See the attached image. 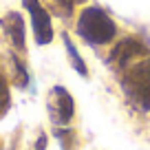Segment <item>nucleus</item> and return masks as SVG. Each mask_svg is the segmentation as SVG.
<instances>
[{
	"label": "nucleus",
	"mask_w": 150,
	"mask_h": 150,
	"mask_svg": "<svg viewBox=\"0 0 150 150\" xmlns=\"http://www.w3.org/2000/svg\"><path fill=\"white\" fill-rule=\"evenodd\" d=\"M77 33L88 44H108L117 33V27L106 11L97 7H88L77 18Z\"/></svg>",
	"instance_id": "f257e3e1"
},
{
	"label": "nucleus",
	"mask_w": 150,
	"mask_h": 150,
	"mask_svg": "<svg viewBox=\"0 0 150 150\" xmlns=\"http://www.w3.org/2000/svg\"><path fill=\"white\" fill-rule=\"evenodd\" d=\"M124 91L141 110H150V57L132 64L126 71Z\"/></svg>",
	"instance_id": "f03ea898"
},
{
	"label": "nucleus",
	"mask_w": 150,
	"mask_h": 150,
	"mask_svg": "<svg viewBox=\"0 0 150 150\" xmlns=\"http://www.w3.org/2000/svg\"><path fill=\"white\" fill-rule=\"evenodd\" d=\"M27 7L29 16H31L33 33H35L38 44H49L53 40V27H51V16L49 11L40 5V0H22Z\"/></svg>",
	"instance_id": "7ed1b4c3"
},
{
	"label": "nucleus",
	"mask_w": 150,
	"mask_h": 150,
	"mask_svg": "<svg viewBox=\"0 0 150 150\" xmlns=\"http://www.w3.org/2000/svg\"><path fill=\"white\" fill-rule=\"evenodd\" d=\"M49 106H51V112H53V117H55V122H60V124L71 122L75 106H73V97L69 95L66 88L55 86L51 91V95H49Z\"/></svg>",
	"instance_id": "20e7f679"
},
{
	"label": "nucleus",
	"mask_w": 150,
	"mask_h": 150,
	"mask_svg": "<svg viewBox=\"0 0 150 150\" xmlns=\"http://www.w3.org/2000/svg\"><path fill=\"white\" fill-rule=\"evenodd\" d=\"M141 53H146L144 44L137 42V40H132V38H126V40H122L117 47L112 49V53H110V64L128 66L137 55H141Z\"/></svg>",
	"instance_id": "39448f33"
},
{
	"label": "nucleus",
	"mask_w": 150,
	"mask_h": 150,
	"mask_svg": "<svg viewBox=\"0 0 150 150\" xmlns=\"http://www.w3.org/2000/svg\"><path fill=\"white\" fill-rule=\"evenodd\" d=\"M5 29H7V35L11 38V44L18 51H24V20H22V16L16 13V11L7 13Z\"/></svg>",
	"instance_id": "423d86ee"
},
{
	"label": "nucleus",
	"mask_w": 150,
	"mask_h": 150,
	"mask_svg": "<svg viewBox=\"0 0 150 150\" xmlns=\"http://www.w3.org/2000/svg\"><path fill=\"white\" fill-rule=\"evenodd\" d=\"M64 42H66V51H69V55H71V60H73V66L77 71H80L82 75H86V66H84V62H82V57H80V53L75 51V47L71 44V40L69 38H64Z\"/></svg>",
	"instance_id": "0eeeda50"
},
{
	"label": "nucleus",
	"mask_w": 150,
	"mask_h": 150,
	"mask_svg": "<svg viewBox=\"0 0 150 150\" xmlns=\"http://www.w3.org/2000/svg\"><path fill=\"white\" fill-rule=\"evenodd\" d=\"M9 108V86H7L5 77L0 75V112Z\"/></svg>",
	"instance_id": "6e6552de"
},
{
	"label": "nucleus",
	"mask_w": 150,
	"mask_h": 150,
	"mask_svg": "<svg viewBox=\"0 0 150 150\" xmlns=\"http://www.w3.org/2000/svg\"><path fill=\"white\" fill-rule=\"evenodd\" d=\"M73 2H84V0H66V5H73Z\"/></svg>",
	"instance_id": "1a4fd4ad"
}]
</instances>
